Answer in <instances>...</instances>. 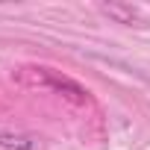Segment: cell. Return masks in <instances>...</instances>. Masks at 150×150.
I'll return each mask as SVG.
<instances>
[{
    "label": "cell",
    "instance_id": "cell-1",
    "mask_svg": "<svg viewBox=\"0 0 150 150\" xmlns=\"http://www.w3.org/2000/svg\"><path fill=\"white\" fill-rule=\"evenodd\" d=\"M100 12L109 15L112 21H118V24H141V12L132 3H103Z\"/></svg>",
    "mask_w": 150,
    "mask_h": 150
},
{
    "label": "cell",
    "instance_id": "cell-2",
    "mask_svg": "<svg viewBox=\"0 0 150 150\" xmlns=\"http://www.w3.org/2000/svg\"><path fill=\"white\" fill-rule=\"evenodd\" d=\"M0 147H9V150H35V147H38V138H35V135L0 132Z\"/></svg>",
    "mask_w": 150,
    "mask_h": 150
}]
</instances>
